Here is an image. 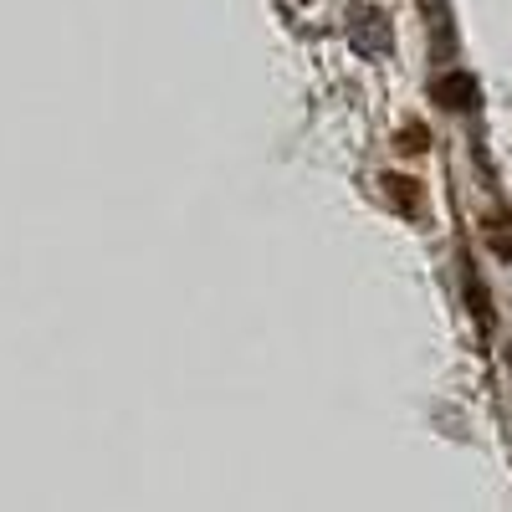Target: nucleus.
<instances>
[{
	"mask_svg": "<svg viewBox=\"0 0 512 512\" xmlns=\"http://www.w3.org/2000/svg\"><path fill=\"white\" fill-rule=\"evenodd\" d=\"M436 98H441L446 108H472L477 88H472V77H441V88H436Z\"/></svg>",
	"mask_w": 512,
	"mask_h": 512,
	"instance_id": "1",
	"label": "nucleus"
},
{
	"mask_svg": "<svg viewBox=\"0 0 512 512\" xmlns=\"http://www.w3.org/2000/svg\"><path fill=\"white\" fill-rule=\"evenodd\" d=\"M354 21H364V31H354V41H359L364 52L384 47V36H390V31H384V16H379V11H364V16H354Z\"/></svg>",
	"mask_w": 512,
	"mask_h": 512,
	"instance_id": "2",
	"label": "nucleus"
}]
</instances>
